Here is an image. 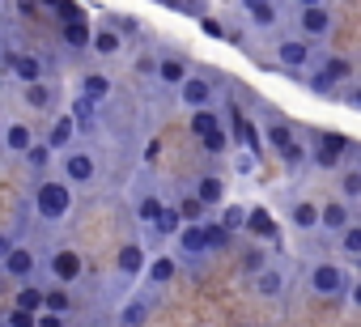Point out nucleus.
<instances>
[{
	"label": "nucleus",
	"instance_id": "cd10ccee",
	"mask_svg": "<svg viewBox=\"0 0 361 327\" xmlns=\"http://www.w3.org/2000/svg\"><path fill=\"white\" fill-rule=\"evenodd\" d=\"M174 213H178V221H183V226H196V221L204 217V204H200L196 196H183V200L174 204Z\"/></svg>",
	"mask_w": 361,
	"mask_h": 327
},
{
	"label": "nucleus",
	"instance_id": "4be33fe9",
	"mask_svg": "<svg viewBox=\"0 0 361 327\" xmlns=\"http://www.w3.org/2000/svg\"><path fill=\"white\" fill-rule=\"evenodd\" d=\"M340 255L344 259H361V226L357 221L340 230Z\"/></svg>",
	"mask_w": 361,
	"mask_h": 327
},
{
	"label": "nucleus",
	"instance_id": "20e7f679",
	"mask_svg": "<svg viewBox=\"0 0 361 327\" xmlns=\"http://www.w3.org/2000/svg\"><path fill=\"white\" fill-rule=\"evenodd\" d=\"M94 175H98V166H94L90 153H68L64 157V183L68 187L73 183H94Z\"/></svg>",
	"mask_w": 361,
	"mask_h": 327
},
{
	"label": "nucleus",
	"instance_id": "39448f33",
	"mask_svg": "<svg viewBox=\"0 0 361 327\" xmlns=\"http://www.w3.org/2000/svg\"><path fill=\"white\" fill-rule=\"evenodd\" d=\"M298 26H302V35H306V39H327V35H331V13H327L323 5H314V9H302Z\"/></svg>",
	"mask_w": 361,
	"mask_h": 327
},
{
	"label": "nucleus",
	"instance_id": "c03bdc74",
	"mask_svg": "<svg viewBox=\"0 0 361 327\" xmlns=\"http://www.w3.org/2000/svg\"><path fill=\"white\" fill-rule=\"evenodd\" d=\"M200 140H204V149H209V153H226V149H230V140H226V132H221V128H217V132H209V136H200Z\"/></svg>",
	"mask_w": 361,
	"mask_h": 327
},
{
	"label": "nucleus",
	"instance_id": "8fccbe9b",
	"mask_svg": "<svg viewBox=\"0 0 361 327\" xmlns=\"http://www.w3.org/2000/svg\"><path fill=\"white\" fill-rule=\"evenodd\" d=\"M18 13H26V18L39 13V0H18Z\"/></svg>",
	"mask_w": 361,
	"mask_h": 327
},
{
	"label": "nucleus",
	"instance_id": "a878e982",
	"mask_svg": "<svg viewBox=\"0 0 361 327\" xmlns=\"http://www.w3.org/2000/svg\"><path fill=\"white\" fill-rule=\"evenodd\" d=\"M319 73H323V77H327L331 85H340V81H348V77H353V64H348L344 56H331V60H327V64H323Z\"/></svg>",
	"mask_w": 361,
	"mask_h": 327
},
{
	"label": "nucleus",
	"instance_id": "f03ea898",
	"mask_svg": "<svg viewBox=\"0 0 361 327\" xmlns=\"http://www.w3.org/2000/svg\"><path fill=\"white\" fill-rule=\"evenodd\" d=\"M348 149H353V140H348V136H340V132H323V136H319V144H314V166H323V171L340 166V161L348 157Z\"/></svg>",
	"mask_w": 361,
	"mask_h": 327
},
{
	"label": "nucleus",
	"instance_id": "2eb2a0df",
	"mask_svg": "<svg viewBox=\"0 0 361 327\" xmlns=\"http://www.w3.org/2000/svg\"><path fill=\"white\" fill-rule=\"evenodd\" d=\"M90 51H98V56H119L123 51V39L115 35V30H90Z\"/></svg>",
	"mask_w": 361,
	"mask_h": 327
},
{
	"label": "nucleus",
	"instance_id": "37998d69",
	"mask_svg": "<svg viewBox=\"0 0 361 327\" xmlns=\"http://www.w3.org/2000/svg\"><path fill=\"white\" fill-rule=\"evenodd\" d=\"M281 157H285V166H302V161H306V149H302L298 140H289V144L281 149Z\"/></svg>",
	"mask_w": 361,
	"mask_h": 327
},
{
	"label": "nucleus",
	"instance_id": "3c124183",
	"mask_svg": "<svg viewBox=\"0 0 361 327\" xmlns=\"http://www.w3.org/2000/svg\"><path fill=\"white\" fill-rule=\"evenodd\" d=\"M9 247H13V242H9L5 234H0V259H5V251H9Z\"/></svg>",
	"mask_w": 361,
	"mask_h": 327
},
{
	"label": "nucleus",
	"instance_id": "4468645a",
	"mask_svg": "<svg viewBox=\"0 0 361 327\" xmlns=\"http://www.w3.org/2000/svg\"><path fill=\"white\" fill-rule=\"evenodd\" d=\"M178 251H183V255H204V251H209V242H204V221L178 230Z\"/></svg>",
	"mask_w": 361,
	"mask_h": 327
},
{
	"label": "nucleus",
	"instance_id": "f257e3e1",
	"mask_svg": "<svg viewBox=\"0 0 361 327\" xmlns=\"http://www.w3.org/2000/svg\"><path fill=\"white\" fill-rule=\"evenodd\" d=\"M35 209H39L43 221H60V217L73 209V187H68V183H43V187L35 192Z\"/></svg>",
	"mask_w": 361,
	"mask_h": 327
},
{
	"label": "nucleus",
	"instance_id": "864d4df0",
	"mask_svg": "<svg viewBox=\"0 0 361 327\" xmlns=\"http://www.w3.org/2000/svg\"><path fill=\"white\" fill-rule=\"evenodd\" d=\"M39 5H47V9H56V5H60V0H39Z\"/></svg>",
	"mask_w": 361,
	"mask_h": 327
},
{
	"label": "nucleus",
	"instance_id": "7c9ffc66",
	"mask_svg": "<svg viewBox=\"0 0 361 327\" xmlns=\"http://www.w3.org/2000/svg\"><path fill=\"white\" fill-rule=\"evenodd\" d=\"M18 310H26V314H39V310H43V289H35V285H22V289H18Z\"/></svg>",
	"mask_w": 361,
	"mask_h": 327
},
{
	"label": "nucleus",
	"instance_id": "ea45409f",
	"mask_svg": "<svg viewBox=\"0 0 361 327\" xmlns=\"http://www.w3.org/2000/svg\"><path fill=\"white\" fill-rule=\"evenodd\" d=\"M268 140H272V144H276V153H281V149H285V144L293 140V132H289V123H268Z\"/></svg>",
	"mask_w": 361,
	"mask_h": 327
},
{
	"label": "nucleus",
	"instance_id": "c756f323",
	"mask_svg": "<svg viewBox=\"0 0 361 327\" xmlns=\"http://www.w3.org/2000/svg\"><path fill=\"white\" fill-rule=\"evenodd\" d=\"M149 280H153V285H170V280H174V259H170V255H157V259L149 264Z\"/></svg>",
	"mask_w": 361,
	"mask_h": 327
},
{
	"label": "nucleus",
	"instance_id": "f704fd0d",
	"mask_svg": "<svg viewBox=\"0 0 361 327\" xmlns=\"http://www.w3.org/2000/svg\"><path fill=\"white\" fill-rule=\"evenodd\" d=\"M340 192H344V204H348V200H361V171H357V166H353V171H344Z\"/></svg>",
	"mask_w": 361,
	"mask_h": 327
},
{
	"label": "nucleus",
	"instance_id": "dca6fc26",
	"mask_svg": "<svg viewBox=\"0 0 361 327\" xmlns=\"http://www.w3.org/2000/svg\"><path fill=\"white\" fill-rule=\"evenodd\" d=\"M192 196H196L204 209H209V204H221V200H226V179L209 175V179H200V183H196V192H192Z\"/></svg>",
	"mask_w": 361,
	"mask_h": 327
},
{
	"label": "nucleus",
	"instance_id": "f8f14e48",
	"mask_svg": "<svg viewBox=\"0 0 361 327\" xmlns=\"http://www.w3.org/2000/svg\"><path fill=\"white\" fill-rule=\"evenodd\" d=\"M5 272L18 276V280L30 276V272H35V251H26V247H9V251H5Z\"/></svg>",
	"mask_w": 361,
	"mask_h": 327
},
{
	"label": "nucleus",
	"instance_id": "a19ab883",
	"mask_svg": "<svg viewBox=\"0 0 361 327\" xmlns=\"http://www.w3.org/2000/svg\"><path fill=\"white\" fill-rule=\"evenodd\" d=\"M56 9H60V22H85V9L77 5V0H60Z\"/></svg>",
	"mask_w": 361,
	"mask_h": 327
},
{
	"label": "nucleus",
	"instance_id": "1a4fd4ad",
	"mask_svg": "<svg viewBox=\"0 0 361 327\" xmlns=\"http://www.w3.org/2000/svg\"><path fill=\"white\" fill-rule=\"evenodd\" d=\"M276 60H281V68H302V64L310 60V43H302V39H285V43L276 47Z\"/></svg>",
	"mask_w": 361,
	"mask_h": 327
},
{
	"label": "nucleus",
	"instance_id": "aec40b11",
	"mask_svg": "<svg viewBox=\"0 0 361 327\" xmlns=\"http://www.w3.org/2000/svg\"><path fill=\"white\" fill-rule=\"evenodd\" d=\"M255 289H259V297H281L285 276H281L276 268H259V272H255Z\"/></svg>",
	"mask_w": 361,
	"mask_h": 327
},
{
	"label": "nucleus",
	"instance_id": "6ab92c4d",
	"mask_svg": "<svg viewBox=\"0 0 361 327\" xmlns=\"http://www.w3.org/2000/svg\"><path fill=\"white\" fill-rule=\"evenodd\" d=\"M13 73H18V81L22 85H30V81H43V64H39V56H13Z\"/></svg>",
	"mask_w": 361,
	"mask_h": 327
},
{
	"label": "nucleus",
	"instance_id": "72a5a7b5",
	"mask_svg": "<svg viewBox=\"0 0 361 327\" xmlns=\"http://www.w3.org/2000/svg\"><path fill=\"white\" fill-rule=\"evenodd\" d=\"M153 230H157V234H178V230H183V221H178V213H174V209L166 204V209L157 213V221H153Z\"/></svg>",
	"mask_w": 361,
	"mask_h": 327
},
{
	"label": "nucleus",
	"instance_id": "9b49d317",
	"mask_svg": "<svg viewBox=\"0 0 361 327\" xmlns=\"http://www.w3.org/2000/svg\"><path fill=\"white\" fill-rule=\"evenodd\" d=\"M178 94H183V102H188L192 111H200V106H209L213 85H209V81H200V77H188L183 85H178Z\"/></svg>",
	"mask_w": 361,
	"mask_h": 327
},
{
	"label": "nucleus",
	"instance_id": "603ef678",
	"mask_svg": "<svg viewBox=\"0 0 361 327\" xmlns=\"http://www.w3.org/2000/svg\"><path fill=\"white\" fill-rule=\"evenodd\" d=\"M298 5H302V9H314V5H323V0H298Z\"/></svg>",
	"mask_w": 361,
	"mask_h": 327
},
{
	"label": "nucleus",
	"instance_id": "49530a36",
	"mask_svg": "<svg viewBox=\"0 0 361 327\" xmlns=\"http://www.w3.org/2000/svg\"><path fill=\"white\" fill-rule=\"evenodd\" d=\"M243 268H247L251 276H255L259 268H268V264H264V251H247V259H243Z\"/></svg>",
	"mask_w": 361,
	"mask_h": 327
},
{
	"label": "nucleus",
	"instance_id": "ddd939ff",
	"mask_svg": "<svg viewBox=\"0 0 361 327\" xmlns=\"http://www.w3.org/2000/svg\"><path fill=\"white\" fill-rule=\"evenodd\" d=\"M51 272H56V280H64V285L77 280V276H81V255H77V251H56V255H51Z\"/></svg>",
	"mask_w": 361,
	"mask_h": 327
},
{
	"label": "nucleus",
	"instance_id": "b1692460",
	"mask_svg": "<svg viewBox=\"0 0 361 327\" xmlns=\"http://www.w3.org/2000/svg\"><path fill=\"white\" fill-rule=\"evenodd\" d=\"M221 128V119H217V111H209V106H200V111H192V136H209V132H217Z\"/></svg>",
	"mask_w": 361,
	"mask_h": 327
},
{
	"label": "nucleus",
	"instance_id": "473e14b6",
	"mask_svg": "<svg viewBox=\"0 0 361 327\" xmlns=\"http://www.w3.org/2000/svg\"><path fill=\"white\" fill-rule=\"evenodd\" d=\"M73 306V297L64 293V289H43V310H51V314H64Z\"/></svg>",
	"mask_w": 361,
	"mask_h": 327
},
{
	"label": "nucleus",
	"instance_id": "9d476101",
	"mask_svg": "<svg viewBox=\"0 0 361 327\" xmlns=\"http://www.w3.org/2000/svg\"><path fill=\"white\" fill-rule=\"evenodd\" d=\"M0 144H5V153H26L35 144V132L26 123H9L5 132H0Z\"/></svg>",
	"mask_w": 361,
	"mask_h": 327
},
{
	"label": "nucleus",
	"instance_id": "c85d7f7f",
	"mask_svg": "<svg viewBox=\"0 0 361 327\" xmlns=\"http://www.w3.org/2000/svg\"><path fill=\"white\" fill-rule=\"evenodd\" d=\"M26 90V102L30 106H51V98H56V90L47 85V81H30V85H22Z\"/></svg>",
	"mask_w": 361,
	"mask_h": 327
},
{
	"label": "nucleus",
	"instance_id": "a211bd4d",
	"mask_svg": "<svg viewBox=\"0 0 361 327\" xmlns=\"http://www.w3.org/2000/svg\"><path fill=\"white\" fill-rule=\"evenodd\" d=\"M149 314H153V302H149V297H132V302L123 306V314H119V327H140Z\"/></svg>",
	"mask_w": 361,
	"mask_h": 327
},
{
	"label": "nucleus",
	"instance_id": "a18cd8bd",
	"mask_svg": "<svg viewBox=\"0 0 361 327\" xmlns=\"http://www.w3.org/2000/svg\"><path fill=\"white\" fill-rule=\"evenodd\" d=\"M35 327H64V314H51V310H39V314H35Z\"/></svg>",
	"mask_w": 361,
	"mask_h": 327
},
{
	"label": "nucleus",
	"instance_id": "0eeeda50",
	"mask_svg": "<svg viewBox=\"0 0 361 327\" xmlns=\"http://www.w3.org/2000/svg\"><path fill=\"white\" fill-rule=\"evenodd\" d=\"M243 226L259 238V242H272L281 230H276V221H272V213L268 209H247V217H243Z\"/></svg>",
	"mask_w": 361,
	"mask_h": 327
},
{
	"label": "nucleus",
	"instance_id": "de8ad7c7",
	"mask_svg": "<svg viewBox=\"0 0 361 327\" xmlns=\"http://www.w3.org/2000/svg\"><path fill=\"white\" fill-rule=\"evenodd\" d=\"M200 30H204L209 39H226V26H221V22H213V18H204V22H200Z\"/></svg>",
	"mask_w": 361,
	"mask_h": 327
},
{
	"label": "nucleus",
	"instance_id": "e433bc0d",
	"mask_svg": "<svg viewBox=\"0 0 361 327\" xmlns=\"http://www.w3.org/2000/svg\"><path fill=\"white\" fill-rule=\"evenodd\" d=\"M243 217H247V209H243V204H226V213H221V230H226V234L243 230Z\"/></svg>",
	"mask_w": 361,
	"mask_h": 327
},
{
	"label": "nucleus",
	"instance_id": "412c9836",
	"mask_svg": "<svg viewBox=\"0 0 361 327\" xmlns=\"http://www.w3.org/2000/svg\"><path fill=\"white\" fill-rule=\"evenodd\" d=\"M111 94V77H102V73H90L85 81H81V98H90V102H102Z\"/></svg>",
	"mask_w": 361,
	"mask_h": 327
},
{
	"label": "nucleus",
	"instance_id": "58836bf2",
	"mask_svg": "<svg viewBox=\"0 0 361 327\" xmlns=\"http://www.w3.org/2000/svg\"><path fill=\"white\" fill-rule=\"evenodd\" d=\"M22 157L30 161V166H35V171H43V166H47V161H51V149H47V144H30V149H26Z\"/></svg>",
	"mask_w": 361,
	"mask_h": 327
},
{
	"label": "nucleus",
	"instance_id": "423d86ee",
	"mask_svg": "<svg viewBox=\"0 0 361 327\" xmlns=\"http://www.w3.org/2000/svg\"><path fill=\"white\" fill-rule=\"evenodd\" d=\"M319 226H323V230H331V234H340L344 226H353L348 204H344V200H327V204L319 209Z\"/></svg>",
	"mask_w": 361,
	"mask_h": 327
},
{
	"label": "nucleus",
	"instance_id": "5701e85b",
	"mask_svg": "<svg viewBox=\"0 0 361 327\" xmlns=\"http://www.w3.org/2000/svg\"><path fill=\"white\" fill-rule=\"evenodd\" d=\"M115 264H119V272H123V276H136V272L145 268V251H140L136 242H128V247L119 251V259H115Z\"/></svg>",
	"mask_w": 361,
	"mask_h": 327
},
{
	"label": "nucleus",
	"instance_id": "7ed1b4c3",
	"mask_svg": "<svg viewBox=\"0 0 361 327\" xmlns=\"http://www.w3.org/2000/svg\"><path fill=\"white\" fill-rule=\"evenodd\" d=\"M310 289H314L319 297H336L340 289H348V276H344L336 264H314V268H310Z\"/></svg>",
	"mask_w": 361,
	"mask_h": 327
},
{
	"label": "nucleus",
	"instance_id": "4c0bfd02",
	"mask_svg": "<svg viewBox=\"0 0 361 327\" xmlns=\"http://www.w3.org/2000/svg\"><path fill=\"white\" fill-rule=\"evenodd\" d=\"M68 119H73V123H81V128H90V123H94V102H90V98H77Z\"/></svg>",
	"mask_w": 361,
	"mask_h": 327
},
{
	"label": "nucleus",
	"instance_id": "bb28decb",
	"mask_svg": "<svg viewBox=\"0 0 361 327\" xmlns=\"http://www.w3.org/2000/svg\"><path fill=\"white\" fill-rule=\"evenodd\" d=\"M73 128H77V123H73L68 115H64V119H56V123H51V136H47V149H51V153H56V149H64V144L73 140Z\"/></svg>",
	"mask_w": 361,
	"mask_h": 327
},
{
	"label": "nucleus",
	"instance_id": "c9c22d12",
	"mask_svg": "<svg viewBox=\"0 0 361 327\" xmlns=\"http://www.w3.org/2000/svg\"><path fill=\"white\" fill-rule=\"evenodd\" d=\"M161 209H166V204H161V200H157V196H140V204H136V217H140V221H145V226H153V221H157V213H161Z\"/></svg>",
	"mask_w": 361,
	"mask_h": 327
},
{
	"label": "nucleus",
	"instance_id": "79ce46f5",
	"mask_svg": "<svg viewBox=\"0 0 361 327\" xmlns=\"http://www.w3.org/2000/svg\"><path fill=\"white\" fill-rule=\"evenodd\" d=\"M204 242H209V251H221V247L230 242V234H226L221 226H204Z\"/></svg>",
	"mask_w": 361,
	"mask_h": 327
},
{
	"label": "nucleus",
	"instance_id": "09e8293b",
	"mask_svg": "<svg viewBox=\"0 0 361 327\" xmlns=\"http://www.w3.org/2000/svg\"><path fill=\"white\" fill-rule=\"evenodd\" d=\"M9 327H35V314H26V310H13V314H9Z\"/></svg>",
	"mask_w": 361,
	"mask_h": 327
},
{
	"label": "nucleus",
	"instance_id": "6e6552de",
	"mask_svg": "<svg viewBox=\"0 0 361 327\" xmlns=\"http://www.w3.org/2000/svg\"><path fill=\"white\" fill-rule=\"evenodd\" d=\"M153 73H157V81L161 85H183L192 73H188V64L183 60H174V56H161L157 64H153Z\"/></svg>",
	"mask_w": 361,
	"mask_h": 327
},
{
	"label": "nucleus",
	"instance_id": "5fc2aeb1",
	"mask_svg": "<svg viewBox=\"0 0 361 327\" xmlns=\"http://www.w3.org/2000/svg\"><path fill=\"white\" fill-rule=\"evenodd\" d=\"M0 132H5V123H0Z\"/></svg>",
	"mask_w": 361,
	"mask_h": 327
},
{
	"label": "nucleus",
	"instance_id": "f3484780",
	"mask_svg": "<svg viewBox=\"0 0 361 327\" xmlns=\"http://www.w3.org/2000/svg\"><path fill=\"white\" fill-rule=\"evenodd\" d=\"M243 9H247V18H251L259 30H268V26L276 22V5H272V0H243Z\"/></svg>",
	"mask_w": 361,
	"mask_h": 327
},
{
	"label": "nucleus",
	"instance_id": "393cba45",
	"mask_svg": "<svg viewBox=\"0 0 361 327\" xmlns=\"http://www.w3.org/2000/svg\"><path fill=\"white\" fill-rule=\"evenodd\" d=\"M314 226H319V204L298 200L293 204V230H314Z\"/></svg>",
	"mask_w": 361,
	"mask_h": 327
},
{
	"label": "nucleus",
	"instance_id": "2f4dec72",
	"mask_svg": "<svg viewBox=\"0 0 361 327\" xmlns=\"http://www.w3.org/2000/svg\"><path fill=\"white\" fill-rule=\"evenodd\" d=\"M64 43L68 47H90V22H64Z\"/></svg>",
	"mask_w": 361,
	"mask_h": 327
}]
</instances>
